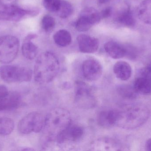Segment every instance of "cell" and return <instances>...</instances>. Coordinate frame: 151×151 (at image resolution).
I'll use <instances>...</instances> for the list:
<instances>
[{
	"instance_id": "6da1fadb",
	"label": "cell",
	"mask_w": 151,
	"mask_h": 151,
	"mask_svg": "<svg viewBox=\"0 0 151 151\" xmlns=\"http://www.w3.org/2000/svg\"><path fill=\"white\" fill-rule=\"evenodd\" d=\"M71 117L66 109L54 108L47 115L43 129V140L47 142H55L57 137L71 124Z\"/></svg>"
},
{
	"instance_id": "7a4b0ae2",
	"label": "cell",
	"mask_w": 151,
	"mask_h": 151,
	"mask_svg": "<svg viewBox=\"0 0 151 151\" xmlns=\"http://www.w3.org/2000/svg\"><path fill=\"white\" fill-rule=\"evenodd\" d=\"M60 63L56 56L46 51L39 56L35 65L34 75L35 81L46 84L53 80L60 70Z\"/></svg>"
},
{
	"instance_id": "3957f363",
	"label": "cell",
	"mask_w": 151,
	"mask_h": 151,
	"mask_svg": "<svg viewBox=\"0 0 151 151\" xmlns=\"http://www.w3.org/2000/svg\"><path fill=\"white\" fill-rule=\"evenodd\" d=\"M119 110L116 126L126 129H133L146 122L150 112L147 107L138 104L129 105Z\"/></svg>"
},
{
	"instance_id": "277c9868",
	"label": "cell",
	"mask_w": 151,
	"mask_h": 151,
	"mask_svg": "<svg viewBox=\"0 0 151 151\" xmlns=\"http://www.w3.org/2000/svg\"><path fill=\"white\" fill-rule=\"evenodd\" d=\"M33 72L29 68L14 65H4L0 67V76L9 83L28 82L32 79Z\"/></svg>"
},
{
	"instance_id": "5b68a950",
	"label": "cell",
	"mask_w": 151,
	"mask_h": 151,
	"mask_svg": "<svg viewBox=\"0 0 151 151\" xmlns=\"http://www.w3.org/2000/svg\"><path fill=\"white\" fill-rule=\"evenodd\" d=\"M45 119L42 114L37 112H33L23 117L18 125L19 133L24 135L32 133H38L43 130Z\"/></svg>"
},
{
	"instance_id": "8992f818",
	"label": "cell",
	"mask_w": 151,
	"mask_h": 151,
	"mask_svg": "<svg viewBox=\"0 0 151 151\" xmlns=\"http://www.w3.org/2000/svg\"><path fill=\"white\" fill-rule=\"evenodd\" d=\"M19 48L18 39L13 35L0 38V63L8 64L17 57Z\"/></svg>"
},
{
	"instance_id": "52a82bcc",
	"label": "cell",
	"mask_w": 151,
	"mask_h": 151,
	"mask_svg": "<svg viewBox=\"0 0 151 151\" xmlns=\"http://www.w3.org/2000/svg\"><path fill=\"white\" fill-rule=\"evenodd\" d=\"M75 102L77 106L83 109L94 108L96 101L92 89L88 84L81 81L76 82Z\"/></svg>"
},
{
	"instance_id": "ba28073f",
	"label": "cell",
	"mask_w": 151,
	"mask_h": 151,
	"mask_svg": "<svg viewBox=\"0 0 151 151\" xmlns=\"http://www.w3.org/2000/svg\"><path fill=\"white\" fill-rule=\"evenodd\" d=\"M36 9H26L11 5H0V20L18 21L26 15L35 16L38 14Z\"/></svg>"
},
{
	"instance_id": "9c48e42d",
	"label": "cell",
	"mask_w": 151,
	"mask_h": 151,
	"mask_svg": "<svg viewBox=\"0 0 151 151\" xmlns=\"http://www.w3.org/2000/svg\"><path fill=\"white\" fill-rule=\"evenodd\" d=\"M84 134V129L81 126L70 124L57 137L55 142L58 146H67L79 142Z\"/></svg>"
},
{
	"instance_id": "30bf717a",
	"label": "cell",
	"mask_w": 151,
	"mask_h": 151,
	"mask_svg": "<svg viewBox=\"0 0 151 151\" xmlns=\"http://www.w3.org/2000/svg\"><path fill=\"white\" fill-rule=\"evenodd\" d=\"M133 87L138 94H151V66L144 67L139 71Z\"/></svg>"
},
{
	"instance_id": "8fae6325",
	"label": "cell",
	"mask_w": 151,
	"mask_h": 151,
	"mask_svg": "<svg viewBox=\"0 0 151 151\" xmlns=\"http://www.w3.org/2000/svg\"><path fill=\"white\" fill-rule=\"evenodd\" d=\"M83 76L90 81H96L100 79L103 74V67L96 59H89L85 60L82 65Z\"/></svg>"
},
{
	"instance_id": "7c38bea8",
	"label": "cell",
	"mask_w": 151,
	"mask_h": 151,
	"mask_svg": "<svg viewBox=\"0 0 151 151\" xmlns=\"http://www.w3.org/2000/svg\"><path fill=\"white\" fill-rule=\"evenodd\" d=\"M90 149L92 151H119L122 146L119 142L109 137H101L92 142Z\"/></svg>"
},
{
	"instance_id": "4fadbf2b",
	"label": "cell",
	"mask_w": 151,
	"mask_h": 151,
	"mask_svg": "<svg viewBox=\"0 0 151 151\" xmlns=\"http://www.w3.org/2000/svg\"><path fill=\"white\" fill-rule=\"evenodd\" d=\"M77 43L80 51L84 53H93L99 47V41L97 38L85 34L77 36Z\"/></svg>"
},
{
	"instance_id": "5bb4252c",
	"label": "cell",
	"mask_w": 151,
	"mask_h": 151,
	"mask_svg": "<svg viewBox=\"0 0 151 151\" xmlns=\"http://www.w3.org/2000/svg\"><path fill=\"white\" fill-rule=\"evenodd\" d=\"M118 110H111L100 112L97 116L99 125L104 128L116 126L118 118Z\"/></svg>"
},
{
	"instance_id": "9a60e30c",
	"label": "cell",
	"mask_w": 151,
	"mask_h": 151,
	"mask_svg": "<svg viewBox=\"0 0 151 151\" xmlns=\"http://www.w3.org/2000/svg\"><path fill=\"white\" fill-rule=\"evenodd\" d=\"M21 101V96L18 92H9L6 96L0 99V111L16 109L20 105Z\"/></svg>"
},
{
	"instance_id": "2e32d148",
	"label": "cell",
	"mask_w": 151,
	"mask_h": 151,
	"mask_svg": "<svg viewBox=\"0 0 151 151\" xmlns=\"http://www.w3.org/2000/svg\"><path fill=\"white\" fill-rule=\"evenodd\" d=\"M104 48L108 55L114 59H119L126 56L127 50L125 44L110 41L104 44Z\"/></svg>"
},
{
	"instance_id": "e0dca14e",
	"label": "cell",
	"mask_w": 151,
	"mask_h": 151,
	"mask_svg": "<svg viewBox=\"0 0 151 151\" xmlns=\"http://www.w3.org/2000/svg\"><path fill=\"white\" fill-rule=\"evenodd\" d=\"M36 37V35L34 34L28 35L25 38L22 45V54L29 60L34 59L38 53V48L32 42V40Z\"/></svg>"
},
{
	"instance_id": "ac0fdd59",
	"label": "cell",
	"mask_w": 151,
	"mask_h": 151,
	"mask_svg": "<svg viewBox=\"0 0 151 151\" xmlns=\"http://www.w3.org/2000/svg\"><path fill=\"white\" fill-rule=\"evenodd\" d=\"M113 72L116 77L122 81L128 80L132 74L131 66L125 61L117 62L114 66Z\"/></svg>"
},
{
	"instance_id": "d6986e66",
	"label": "cell",
	"mask_w": 151,
	"mask_h": 151,
	"mask_svg": "<svg viewBox=\"0 0 151 151\" xmlns=\"http://www.w3.org/2000/svg\"><path fill=\"white\" fill-rule=\"evenodd\" d=\"M139 19L147 25H151V0H144L139 4L137 10Z\"/></svg>"
},
{
	"instance_id": "ffe728a7",
	"label": "cell",
	"mask_w": 151,
	"mask_h": 151,
	"mask_svg": "<svg viewBox=\"0 0 151 151\" xmlns=\"http://www.w3.org/2000/svg\"><path fill=\"white\" fill-rule=\"evenodd\" d=\"M117 20L120 24L127 27H133L136 24L133 12L128 7L125 8L120 12Z\"/></svg>"
},
{
	"instance_id": "44dd1931",
	"label": "cell",
	"mask_w": 151,
	"mask_h": 151,
	"mask_svg": "<svg viewBox=\"0 0 151 151\" xmlns=\"http://www.w3.org/2000/svg\"><path fill=\"white\" fill-rule=\"evenodd\" d=\"M54 40L56 44L60 47H65L70 44L71 35L67 30L63 29L58 31L54 35Z\"/></svg>"
},
{
	"instance_id": "7402d4cb",
	"label": "cell",
	"mask_w": 151,
	"mask_h": 151,
	"mask_svg": "<svg viewBox=\"0 0 151 151\" xmlns=\"http://www.w3.org/2000/svg\"><path fill=\"white\" fill-rule=\"evenodd\" d=\"M14 128V122L9 118H0V135L6 136L10 134Z\"/></svg>"
},
{
	"instance_id": "603a6c76",
	"label": "cell",
	"mask_w": 151,
	"mask_h": 151,
	"mask_svg": "<svg viewBox=\"0 0 151 151\" xmlns=\"http://www.w3.org/2000/svg\"><path fill=\"white\" fill-rule=\"evenodd\" d=\"M117 91L120 95L124 98L128 99L135 98L138 94L134 87L127 85L119 86L117 88Z\"/></svg>"
},
{
	"instance_id": "cb8c5ba5",
	"label": "cell",
	"mask_w": 151,
	"mask_h": 151,
	"mask_svg": "<svg viewBox=\"0 0 151 151\" xmlns=\"http://www.w3.org/2000/svg\"><path fill=\"white\" fill-rule=\"evenodd\" d=\"M81 15L87 17L93 25L99 23L101 19L100 12H98L94 8H88L84 9Z\"/></svg>"
},
{
	"instance_id": "d4e9b609",
	"label": "cell",
	"mask_w": 151,
	"mask_h": 151,
	"mask_svg": "<svg viewBox=\"0 0 151 151\" xmlns=\"http://www.w3.org/2000/svg\"><path fill=\"white\" fill-rule=\"evenodd\" d=\"M73 12V8L71 4L67 1H62L60 7L57 12L60 18H66L71 15Z\"/></svg>"
},
{
	"instance_id": "484cf974",
	"label": "cell",
	"mask_w": 151,
	"mask_h": 151,
	"mask_svg": "<svg viewBox=\"0 0 151 151\" xmlns=\"http://www.w3.org/2000/svg\"><path fill=\"white\" fill-rule=\"evenodd\" d=\"M92 25H93L87 17L81 15L76 22L75 25L76 30L81 32L88 31Z\"/></svg>"
},
{
	"instance_id": "4316f807",
	"label": "cell",
	"mask_w": 151,
	"mask_h": 151,
	"mask_svg": "<svg viewBox=\"0 0 151 151\" xmlns=\"http://www.w3.org/2000/svg\"><path fill=\"white\" fill-rule=\"evenodd\" d=\"M55 19L50 15H45L42 20V28L46 32L51 31L55 27Z\"/></svg>"
},
{
	"instance_id": "83f0119b",
	"label": "cell",
	"mask_w": 151,
	"mask_h": 151,
	"mask_svg": "<svg viewBox=\"0 0 151 151\" xmlns=\"http://www.w3.org/2000/svg\"><path fill=\"white\" fill-rule=\"evenodd\" d=\"M61 0H43V4L47 10L57 12L60 7Z\"/></svg>"
},
{
	"instance_id": "f1b7e54d",
	"label": "cell",
	"mask_w": 151,
	"mask_h": 151,
	"mask_svg": "<svg viewBox=\"0 0 151 151\" xmlns=\"http://www.w3.org/2000/svg\"><path fill=\"white\" fill-rule=\"evenodd\" d=\"M112 9L111 7H107L100 12L101 18H106L110 17L111 14Z\"/></svg>"
},
{
	"instance_id": "f546056e",
	"label": "cell",
	"mask_w": 151,
	"mask_h": 151,
	"mask_svg": "<svg viewBox=\"0 0 151 151\" xmlns=\"http://www.w3.org/2000/svg\"><path fill=\"white\" fill-rule=\"evenodd\" d=\"M9 91L6 86L0 85V99L5 97L9 94Z\"/></svg>"
},
{
	"instance_id": "4dcf8cb0",
	"label": "cell",
	"mask_w": 151,
	"mask_h": 151,
	"mask_svg": "<svg viewBox=\"0 0 151 151\" xmlns=\"http://www.w3.org/2000/svg\"><path fill=\"white\" fill-rule=\"evenodd\" d=\"M16 0H0V5H11L13 4Z\"/></svg>"
},
{
	"instance_id": "1f68e13d",
	"label": "cell",
	"mask_w": 151,
	"mask_h": 151,
	"mask_svg": "<svg viewBox=\"0 0 151 151\" xmlns=\"http://www.w3.org/2000/svg\"><path fill=\"white\" fill-rule=\"evenodd\" d=\"M145 147L147 150L151 151V138L147 141Z\"/></svg>"
},
{
	"instance_id": "d6a6232c",
	"label": "cell",
	"mask_w": 151,
	"mask_h": 151,
	"mask_svg": "<svg viewBox=\"0 0 151 151\" xmlns=\"http://www.w3.org/2000/svg\"><path fill=\"white\" fill-rule=\"evenodd\" d=\"M109 0H98L99 4H104L109 1Z\"/></svg>"
}]
</instances>
